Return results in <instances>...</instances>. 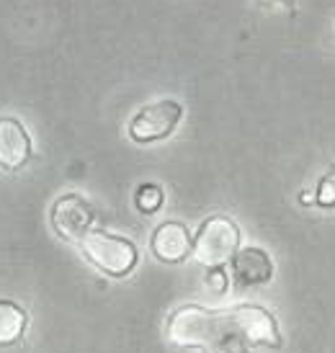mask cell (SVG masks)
<instances>
[{"instance_id": "1", "label": "cell", "mask_w": 335, "mask_h": 353, "mask_svg": "<svg viewBox=\"0 0 335 353\" xmlns=\"http://www.w3.org/2000/svg\"><path fill=\"white\" fill-rule=\"evenodd\" d=\"M168 338L176 345L207 348L209 353H245L261 345H281L274 314L253 304L232 310H204L196 304L181 307L168 320Z\"/></svg>"}, {"instance_id": "2", "label": "cell", "mask_w": 335, "mask_h": 353, "mask_svg": "<svg viewBox=\"0 0 335 353\" xmlns=\"http://www.w3.org/2000/svg\"><path fill=\"white\" fill-rule=\"evenodd\" d=\"M237 248H240V227L225 214L204 219L194 237V255L207 268H219L227 261H232Z\"/></svg>"}, {"instance_id": "3", "label": "cell", "mask_w": 335, "mask_h": 353, "mask_svg": "<svg viewBox=\"0 0 335 353\" xmlns=\"http://www.w3.org/2000/svg\"><path fill=\"white\" fill-rule=\"evenodd\" d=\"M83 253L90 263L96 265L99 271H103L106 276H114V279H121L127 276L134 265H137V248L132 240L127 237L111 235V232H103V230H93L83 243Z\"/></svg>"}, {"instance_id": "4", "label": "cell", "mask_w": 335, "mask_h": 353, "mask_svg": "<svg viewBox=\"0 0 335 353\" xmlns=\"http://www.w3.org/2000/svg\"><path fill=\"white\" fill-rule=\"evenodd\" d=\"M181 119H183V106L178 101H155V103L142 106L132 117V121H129V137L134 139V142H142V145L158 142V139H165L176 132Z\"/></svg>"}, {"instance_id": "5", "label": "cell", "mask_w": 335, "mask_h": 353, "mask_svg": "<svg viewBox=\"0 0 335 353\" xmlns=\"http://www.w3.org/2000/svg\"><path fill=\"white\" fill-rule=\"evenodd\" d=\"M96 212L80 194H65L52 204V227L57 235L72 243H83L93 232Z\"/></svg>"}, {"instance_id": "6", "label": "cell", "mask_w": 335, "mask_h": 353, "mask_svg": "<svg viewBox=\"0 0 335 353\" xmlns=\"http://www.w3.org/2000/svg\"><path fill=\"white\" fill-rule=\"evenodd\" d=\"M31 160V137L19 119H0V168L19 170Z\"/></svg>"}, {"instance_id": "7", "label": "cell", "mask_w": 335, "mask_h": 353, "mask_svg": "<svg viewBox=\"0 0 335 353\" xmlns=\"http://www.w3.org/2000/svg\"><path fill=\"white\" fill-rule=\"evenodd\" d=\"M274 279V261L261 248H243L232 258V281L237 286H261Z\"/></svg>"}, {"instance_id": "8", "label": "cell", "mask_w": 335, "mask_h": 353, "mask_svg": "<svg viewBox=\"0 0 335 353\" xmlns=\"http://www.w3.org/2000/svg\"><path fill=\"white\" fill-rule=\"evenodd\" d=\"M152 253L158 255L165 263H181L191 250H194V240L188 235V230L181 222H163V225L152 232Z\"/></svg>"}, {"instance_id": "9", "label": "cell", "mask_w": 335, "mask_h": 353, "mask_svg": "<svg viewBox=\"0 0 335 353\" xmlns=\"http://www.w3.org/2000/svg\"><path fill=\"white\" fill-rule=\"evenodd\" d=\"M23 327H26L23 310L10 302H0V345L19 341L23 335Z\"/></svg>"}, {"instance_id": "10", "label": "cell", "mask_w": 335, "mask_h": 353, "mask_svg": "<svg viewBox=\"0 0 335 353\" xmlns=\"http://www.w3.org/2000/svg\"><path fill=\"white\" fill-rule=\"evenodd\" d=\"M165 201V194L163 188L155 186V183H145V186L137 188V196H134V204L142 214H155L160 206Z\"/></svg>"}, {"instance_id": "11", "label": "cell", "mask_w": 335, "mask_h": 353, "mask_svg": "<svg viewBox=\"0 0 335 353\" xmlns=\"http://www.w3.org/2000/svg\"><path fill=\"white\" fill-rule=\"evenodd\" d=\"M315 204L325 206V209H333L335 206V168H330L325 176L320 178L317 194H315Z\"/></svg>"}, {"instance_id": "12", "label": "cell", "mask_w": 335, "mask_h": 353, "mask_svg": "<svg viewBox=\"0 0 335 353\" xmlns=\"http://www.w3.org/2000/svg\"><path fill=\"white\" fill-rule=\"evenodd\" d=\"M207 286L212 289V292H225L227 289V274L222 271V268H212L209 271V276H207Z\"/></svg>"}, {"instance_id": "13", "label": "cell", "mask_w": 335, "mask_h": 353, "mask_svg": "<svg viewBox=\"0 0 335 353\" xmlns=\"http://www.w3.org/2000/svg\"><path fill=\"white\" fill-rule=\"evenodd\" d=\"M263 8H276V6H294V0H258Z\"/></svg>"}, {"instance_id": "14", "label": "cell", "mask_w": 335, "mask_h": 353, "mask_svg": "<svg viewBox=\"0 0 335 353\" xmlns=\"http://www.w3.org/2000/svg\"><path fill=\"white\" fill-rule=\"evenodd\" d=\"M302 204H312V196H309V194H302Z\"/></svg>"}]
</instances>
